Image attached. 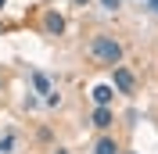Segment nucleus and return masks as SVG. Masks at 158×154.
I'll use <instances>...</instances> for the list:
<instances>
[{
	"mask_svg": "<svg viewBox=\"0 0 158 154\" xmlns=\"http://www.w3.org/2000/svg\"><path fill=\"white\" fill-rule=\"evenodd\" d=\"M90 54H94L101 65L118 68V61H122V43L111 39V36H94V39H90Z\"/></svg>",
	"mask_w": 158,
	"mask_h": 154,
	"instance_id": "1",
	"label": "nucleus"
},
{
	"mask_svg": "<svg viewBox=\"0 0 158 154\" xmlns=\"http://www.w3.org/2000/svg\"><path fill=\"white\" fill-rule=\"evenodd\" d=\"M133 72H126V68H115V90L118 93H133Z\"/></svg>",
	"mask_w": 158,
	"mask_h": 154,
	"instance_id": "2",
	"label": "nucleus"
},
{
	"mask_svg": "<svg viewBox=\"0 0 158 154\" xmlns=\"http://www.w3.org/2000/svg\"><path fill=\"white\" fill-rule=\"evenodd\" d=\"M43 29H47L50 36H61V32H65V18H61L58 11H47V18H43Z\"/></svg>",
	"mask_w": 158,
	"mask_h": 154,
	"instance_id": "3",
	"label": "nucleus"
},
{
	"mask_svg": "<svg viewBox=\"0 0 158 154\" xmlns=\"http://www.w3.org/2000/svg\"><path fill=\"white\" fill-rule=\"evenodd\" d=\"M90 93H94V100H97V107H108L111 100H115V86H104V83H101V86H94Z\"/></svg>",
	"mask_w": 158,
	"mask_h": 154,
	"instance_id": "4",
	"label": "nucleus"
},
{
	"mask_svg": "<svg viewBox=\"0 0 158 154\" xmlns=\"http://www.w3.org/2000/svg\"><path fill=\"white\" fill-rule=\"evenodd\" d=\"M111 122H115V115H111L108 107H97V111H94V125H97V129H108Z\"/></svg>",
	"mask_w": 158,
	"mask_h": 154,
	"instance_id": "5",
	"label": "nucleus"
},
{
	"mask_svg": "<svg viewBox=\"0 0 158 154\" xmlns=\"http://www.w3.org/2000/svg\"><path fill=\"white\" fill-rule=\"evenodd\" d=\"M32 86H36V93H50V79L43 72H32Z\"/></svg>",
	"mask_w": 158,
	"mask_h": 154,
	"instance_id": "6",
	"label": "nucleus"
},
{
	"mask_svg": "<svg viewBox=\"0 0 158 154\" xmlns=\"http://www.w3.org/2000/svg\"><path fill=\"white\" fill-rule=\"evenodd\" d=\"M94 154H118V147H115V140H101Z\"/></svg>",
	"mask_w": 158,
	"mask_h": 154,
	"instance_id": "7",
	"label": "nucleus"
},
{
	"mask_svg": "<svg viewBox=\"0 0 158 154\" xmlns=\"http://www.w3.org/2000/svg\"><path fill=\"white\" fill-rule=\"evenodd\" d=\"M11 147H15V136H4L0 140V151H11Z\"/></svg>",
	"mask_w": 158,
	"mask_h": 154,
	"instance_id": "8",
	"label": "nucleus"
},
{
	"mask_svg": "<svg viewBox=\"0 0 158 154\" xmlns=\"http://www.w3.org/2000/svg\"><path fill=\"white\" fill-rule=\"evenodd\" d=\"M101 4H104V7H111V11L118 7V0H101Z\"/></svg>",
	"mask_w": 158,
	"mask_h": 154,
	"instance_id": "9",
	"label": "nucleus"
},
{
	"mask_svg": "<svg viewBox=\"0 0 158 154\" xmlns=\"http://www.w3.org/2000/svg\"><path fill=\"white\" fill-rule=\"evenodd\" d=\"M151 7H155V11H158V0H151Z\"/></svg>",
	"mask_w": 158,
	"mask_h": 154,
	"instance_id": "10",
	"label": "nucleus"
},
{
	"mask_svg": "<svg viewBox=\"0 0 158 154\" xmlns=\"http://www.w3.org/2000/svg\"><path fill=\"white\" fill-rule=\"evenodd\" d=\"M76 4H90V0H76Z\"/></svg>",
	"mask_w": 158,
	"mask_h": 154,
	"instance_id": "11",
	"label": "nucleus"
}]
</instances>
